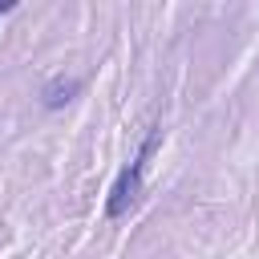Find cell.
I'll list each match as a JSON object with an SVG mask.
<instances>
[{"label": "cell", "mask_w": 259, "mask_h": 259, "mask_svg": "<svg viewBox=\"0 0 259 259\" xmlns=\"http://www.w3.org/2000/svg\"><path fill=\"white\" fill-rule=\"evenodd\" d=\"M158 142H162V130H154V134L142 142V150L130 158V166L117 174V182H113V190H109V202H105V214H109V219H121V214L142 198V174H146V162H150V154L158 150Z\"/></svg>", "instance_id": "cell-1"}, {"label": "cell", "mask_w": 259, "mask_h": 259, "mask_svg": "<svg viewBox=\"0 0 259 259\" xmlns=\"http://www.w3.org/2000/svg\"><path fill=\"white\" fill-rule=\"evenodd\" d=\"M8 8H12V4H0V12H8Z\"/></svg>", "instance_id": "cell-3"}, {"label": "cell", "mask_w": 259, "mask_h": 259, "mask_svg": "<svg viewBox=\"0 0 259 259\" xmlns=\"http://www.w3.org/2000/svg\"><path fill=\"white\" fill-rule=\"evenodd\" d=\"M81 89V81L77 77H53L45 89H40V97H45V109H57V105H65V101H73V93Z\"/></svg>", "instance_id": "cell-2"}]
</instances>
